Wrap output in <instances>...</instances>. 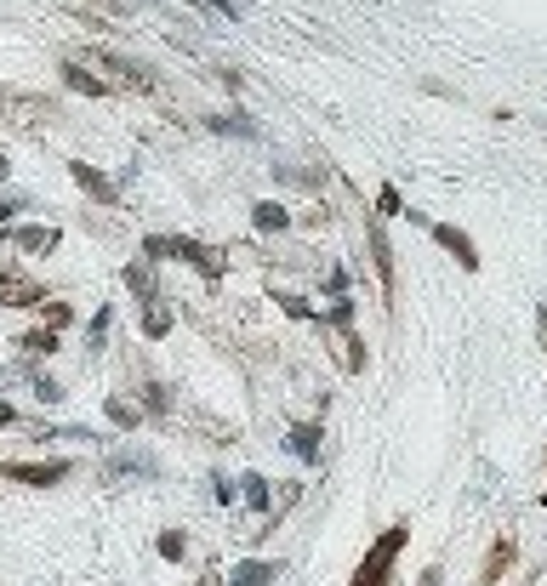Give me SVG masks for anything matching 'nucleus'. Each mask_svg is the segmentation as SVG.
Segmentation results:
<instances>
[{
  "instance_id": "1",
  "label": "nucleus",
  "mask_w": 547,
  "mask_h": 586,
  "mask_svg": "<svg viewBox=\"0 0 547 586\" xmlns=\"http://www.w3.org/2000/svg\"><path fill=\"white\" fill-rule=\"evenodd\" d=\"M388 216L365 205V256H371V273H376V291H383L388 302V313H393V302H399V263H393V240H388Z\"/></svg>"
},
{
  "instance_id": "2",
  "label": "nucleus",
  "mask_w": 547,
  "mask_h": 586,
  "mask_svg": "<svg viewBox=\"0 0 547 586\" xmlns=\"http://www.w3.org/2000/svg\"><path fill=\"white\" fill-rule=\"evenodd\" d=\"M405 541H411V524H393V530L365 552V563H360V575H353V586H388V570H393V558L405 552Z\"/></svg>"
},
{
  "instance_id": "3",
  "label": "nucleus",
  "mask_w": 547,
  "mask_h": 586,
  "mask_svg": "<svg viewBox=\"0 0 547 586\" xmlns=\"http://www.w3.org/2000/svg\"><path fill=\"white\" fill-rule=\"evenodd\" d=\"M428 240L445 251L462 273H479V268H485V256H479V245H473L468 228H456V223H428Z\"/></svg>"
},
{
  "instance_id": "4",
  "label": "nucleus",
  "mask_w": 547,
  "mask_h": 586,
  "mask_svg": "<svg viewBox=\"0 0 547 586\" xmlns=\"http://www.w3.org/2000/svg\"><path fill=\"white\" fill-rule=\"evenodd\" d=\"M46 302V285L29 279L24 268H0V308H40Z\"/></svg>"
},
{
  "instance_id": "5",
  "label": "nucleus",
  "mask_w": 547,
  "mask_h": 586,
  "mask_svg": "<svg viewBox=\"0 0 547 586\" xmlns=\"http://www.w3.org/2000/svg\"><path fill=\"white\" fill-rule=\"evenodd\" d=\"M0 479H17L29 490H52V484L69 479V462H6V467H0Z\"/></svg>"
},
{
  "instance_id": "6",
  "label": "nucleus",
  "mask_w": 547,
  "mask_h": 586,
  "mask_svg": "<svg viewBox=\"0 0 547 586\" xmlns=\"http://www.w3.org/2000/svg\"><path fill=\"white\" fill-rule=\"evenodd\" d=\"M154 268H160V263H149V256H137V263H125V268H120V285L137 296V308H143V302H160V296H165Z\"/></svg>"
},
{
  "instance_id": "7",
  "label": "nucleus",
  "mask_w": 547,
  "mask_h": 586,
  "mask_svg": "<svg viewBox=\"0 0 547 586\" xmlns=\"http://www.w3.org/2000/svg\"><path fill=\"white\" fill-rule=\"evenodd\" d=\"M63 245V228L52 223H24V228H12V251H24V256H52Z\"/></svg>"
},
{
  "instance_id": "8",
  "label": "nucleus",
  "mask_w": 547,
  "mask_h": 586,
  "mask_svg": "<svg viewBox=\"0 0 547 586\" xmlns=\"http://www.w3.org/2000/svg\"><path fill=\"white\" fill-rule=\"evenodd\" d=\"M69 177H75V188L86 194V200H97V205H120V188L103 177L97 165H86V160H69Z\"/></svg>"
},
{
  "instance_id": "9",
  "label": "nucleus",
  "mask_w": 547,
  "mask_h": 586,
  "mask_svg": "<svg viewBox=\"0 0 547 586\" xmlns=\"http://www.w3.org/2000/svg\"><path fill=\"white\" fill-rule=\"evenodd\" d=\"M137 331H143V342H165L177 331V313H172V302H143V313H137Z\"/></svg>"
},
{
  "instance_id": "10",
  "label": "nucleus",
  "mask_w": 547,
  "mask_h": 586,
  "mask_svg": "<svg viewBox=\"0 0 547 586\" xmlns=\"http://www.w3.org/2000/svg\"><path fill=\"white\" fill-rule=\"evenodd\" d=\"M251 228H257V233H291V228H297V216H291L285 200H257V205H251Z\"/></svg>"
},
{
  "instance_id": "11",
  "label": "nucleus",
  "mask_w": 547,
  "mask_h": 586,
  "mask_svg": "<svg viewBox=\"0 0 547 586\" xmlns=\"http://www.w3.org/2000/svg\"><path fill=\"white\" fill-rule=\"evenodd\" d=\"M63 85L80 97H109L114 92V80H103L97 69H86V63H63Z\"/></svg>"
},
{
  "instance_id": "12",
  "label": "nucleus",
  "mask_w": 547,
  "mask_h": 586,
  "mask_svg": "<svg viewBox=\"0 0 547 586\" xmlns=\"http://www.w3.org/2000/svg\"><path fill=\"white\" fill-rule=\"evenodd\" d=\"M320 439H325L320 422H297V427H291V439H285V450L297 455L303 467H320Z\"/></svg>"
},
{
  "instance_id": "13",
  "label": "nucleus",
  "mask_w": 547,
  "mask_h": 586,
  "mask_svg": "<svg viewBox=\"0 0 547 586\" xmlns=\"http://www.w3.org/2000/svg\"><path fill=\"white\" fill-rule=\"evenodd\" d=\"M205 125H212V132H223V137H245V143H257V137H263V125L251 120L245 108H223V114H212Z\"/></svg>"
},
{
  "instance_id": "14",
  "label": "nucleus",
  "mask_w": 547,
  "mask_h": 586,
  "mask_svg": "<svg viewBox=\"0 0 547 586\" xmlns=\"http://www.w3.org/2000/svg\"><path fill=\"white\" fill-rule=\"evenodd\" d=\"M274 575H280V563H268V558H245V563H234L223 581L228 586H268Z\"/></svg>"
},
{
  "instance_id": "15",
  "label": "nucleus",
  "mask_w": 547,
  "mask_h": 586,
  "mask_svg": "<svg viewBox=\"0 0 547 586\" xmlns=\"http://www.w3.org/2000/svg\"><path fill=\"white\" fill-rule=\"evenodd\" d=\"M17 347H24L29 359H52L57 347H63V331H52V324H35V331L17 336Z\"/></svg>"
},
{
  "instance_id": "16",
  "label": "nucleus",
  "mask_w": 547,
  "mask_h": 586,
  "mask_svg": "<svg viewBox=\"0 0 547 586\" xmlns=\"http://www.w3.org/2000/svg\"><path fill=\"white\" fill-rule=\"evenodd\" d=\"M274 302H280V313L285 319H297V324H320V308H313V296H303V291H274Z\"/></svg>"
},
{
  "instance_id": "17",
  "label": "nucleus",
  "mask_w": 547,
  "mask_h": 586,
  "mask_svg": "<svg viewBox=\"0 0 547 586\" xmlns=\"http://www.w3.org/2000/svg\"><path fill=\"white\" fill-rule=\"evenodd\" d=\"M103 410H109V422H114L120 432H137V427H143V416H149V410H143V404L120 399V393H109V404H103Z\"/></svg>"
},
{
  "instance_id": "18",
  "label": "nucleus",
  "mask_w": 547,
  "mask_h": 586,
  "mask_svg": "<svg viewBox=\"0 0 547 586\" xmlns=\"http://www.w3.org/2000/svg\"><path fill=\"white\" fill-rule=\"evenodd\" d=\"M240 495H245V502H251V512H274V490H268V479H263V472H245V479H240Z\"/></svg>"
},
{
  "instance_id": "19",
  "label": "nucleus",
  "mask_w": 547,
  "mask_h": 586,
  "mask_svg": "<svg viewBox=\"0 0 547 586\" xmlns=\"http://www.w3.org/2000/svg\"><path fill=\"white\" fill-rule=\"evenodd\" d=\"M109 324H114V302H103V308L92 313V324H86V347H92V353L109 347Z\"/></svg>"
},
{
  "instance_id": "20",
  "label": "nucleus",
  "mask_w": 547,
  "mask_h": 586,
  "mask_svg": "<svg viewBox=\"0 0 547 586\" xmlns=\"http://www.w3.org/2000/svg\"><path fill=\"white\" fill-rule=\"evenodd\" d=\"M40 324H52V331H69L75 324V302H40Z\"/></svg>"
},
{
  "instance_id": "21",
  "label": "nucleus",
  "mask_w": 547,
  "mask_h": 586,
  "mask_svg": "<svg viewBox=\"0 0 547 586\" xmlns=\"http://www.w3.org/2000/svg\"><path fill=\"white\" fill-rule=\"evenodd\" d=\"M143 410H149V416H165V410H172V387L165 382H143Z\"/></svg>"
},
{
  "instance_id": "22",
  "label": "nucleus",
  "mask_w": 547,
  "mask_h": 586,
  "mask_svg": "<svg viewBox=\"0 0 547 586\" xmlns=\"http://www.w3.org/2000/svg\"><path fill=\"white\" fill-rule=\"evenodd\" d=\"M376 211H383V216H405L411 205H405V194H399L393 183H383V188H376Z\"/></svg>"
},
{
  "instance_id": "23",
  "label": "nucleus",
  "mask_w": 547,
  "mask_h": 586,
  "mask_svg": "<svg viewBox=\"0 0 547 586\" xmlns=\"http://www.w3.org/2000/svg\"><path fill=\"white\" fill-rule=\"evenodd\" d=\"M183 552H188V535H183V530H165V535H160V558H165V563H183Z\"/></svg>"
},
{
  "instance_id": "24",
  "label": "nucleus",
  "mask_w": 547,
  "mask_h": 586,
  "mask_svg": "<svg viewBox=\"0 0 547 586\" xmlns=\"http://www.w3.org/2000/svg\"><path fill=\"white\" fill-rule=\"evenodd\" d=\"M508 558H513V547H508V541H496V547H491V563H485V581H502Z\"/></svg>"
},
{
  "instance_id": "25",
  "label": "nucleus",
  "mask_w": 547,
  "mask_h": 586,
  "mask_svg": "<svg viewBox=\"0 0 547 586\" xmlns=\"http://www.w3.org/2000/svg\"><path fill=\"white\" fill-rule=\"evenodd\" d=\"M24 211H29V194H6V200H0V228H6V223H17Z\"/></svg>"
},
{
  "instance_id": "26",
  "label": "nucleus",
  "mask_w": 547,
  "mask_h": 586,
  "mask_svg": "<svg viewBox=\"0 0 547 586\" xmlns=\"http://www.w3.org/2000/svg\"><path fill=\"white\" fill-rule=\"evenodd\" d=\"M297 228H331V205L320 200L313 211H303V216H297Z\"/></svg>"
},
{
  "instance_id": "27",
  "label": "nucleus",
  "mask_w": 547,
  "mask_h": 586,
  "mask_svg": "<svg viewBox=\"0 0 547 586\" xmlns=\"http://www.w3.org/2000/svg\"><path fill=\"white\" fill-rule=\"evenodd\" d=\"M35 399H40V404H63V387H57L52 376H35Z\"/></svg>"
},
{
  "instance_id": "28",
  "label": "nucleus",
  "mask_w": 547,
  "mask_h": 586,
  "mask_svg": "<svg viewBox=\"0 0 547 586\" xmlns=\"http://www.w3.org/2000/svg\"><path fill=\"white\" fill-rule=\"evenodd\" d=\"M212 484H217L212 495H217V502H223V507H234V502H240V479H223V472H217V479H212Z\"/></svg>"
},
{
  "instance_id": "29",
  "label": "nucleus",
  "mask_w": 547,
  "mask_h": 586,
  "mask_svg": "<svg viewBox=\"0 0 547 586\" xmlns=\"http://www.w3.org/2000/svg\"><path fill=\"white\" fill-rule=\"evenodd\" d=\"M12 422H17V410H12L6 399H0V427H12Z\"/></svg>"
},
{
  "instance_id": "30",
  "label": "nucleus",
  "mask_w": 547,
  "mask_h": 586,
  "mask_svg": "<svg viewBox=\"0 0 547 586\" xmlns=\"http://www.w3.org/2000/svg\"><path fill=\"white\" fill-rule=\"evenodd\" d=\"M6 177H12V160H6V154H0V183H6Z\"/></svg>"
},
{
  "instance_id": "31",
  "label": "nucleus",
  "mask_w": 547,
  "mask_h": 586,
  "mask_svg": "<svg viewBox=\"0 0 547 586\" xmlns=\"http://www.w3.org/2000/svg\"><path fill=\"white\" fill-rule=\"evenodd\" d=\"M0 245H12V228H0Z\"/></svg>"
},
{
  "instance_id": "32",
  "label": "nucleus",
  "mask_w": 547,
  "mask_h": 586,
  "mask_svg": "<svg viewBox=\"0 0 547 586\" xmlns=\"http://www.w3.org/2000/svg\"><path fill=\"white\" fill-rule=\"evenodd\" d=\"M423 586H439V575H423Z\"/></svg>"
},
{
  "instance_id": "33",
  "label": "nucleus",
  "mask_w": 547,
  "mask_h": 586,
  "mask_svg": "<svg viewBox=\"0 0 547 586\" xmlns=\"http://www.w3.org/2000/svg\"><path fill=\"white\" fill-rule=\"evenodd\" d=\"M200 586H223V581H217V575H212V581H200Z\"/></svg>"
},
{
  "instance_id": "34",
  "label": "nucleus",
  "mask_w": 547,
  "mask_h": 586,
  "mask_svg": "<svg viewBox=\"0 0 547 586\" xmlns=\"http://www.w3.org/2000/svg\"><path fill=\"white\" fill-rule=\"evenodd\" d=\"M542 347H547V342H542Z\"/></svg>"
}]
</instances>
